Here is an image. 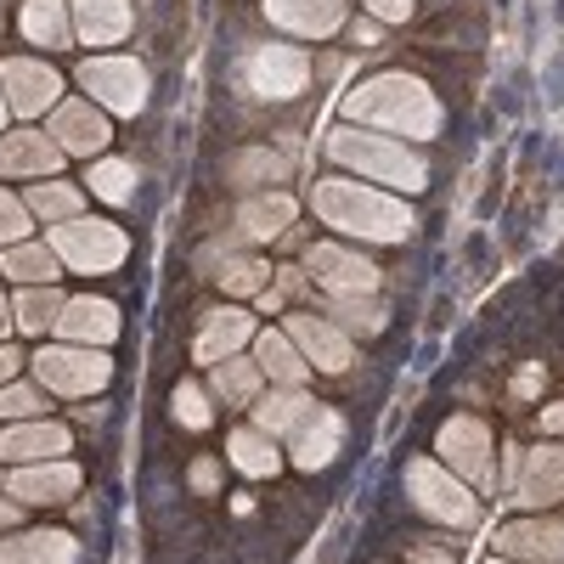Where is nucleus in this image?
Listing matches in <instances>:
<instances>
[{
	"mask_svg": "<svg viewBox=\"0 0 564 564\" xmlns=\"http://www.w3.org/2000/svg\"><path fill=\"white\" fill-rule=\"evenodd\" d=\"M345 113L361 130H384V135H401V141H435L441 124H446L441 97L417 74H372V79H361L345 97Z\"/></svg>",
	"mask_w": 564,
	"mask_h": 564,
	"instance_id": "f257e3e1",
	"label": "nucleus"
},
{
	"mask_svg": "<svg viewBox=\"0 0 564 564\" xmlns=\"http://www.w3.org/2000/svg\"><path fill=\"white\" fill-rule=\"evenodd\" d=\"M311 209L345 231V238H367V243H406L417 231V209L395 193H372V181H345V175H327L316 181Z\"/></svg>",
	"mask_w": 564,
	"mask_h": 564,
	"instance_id": "f03ea898",
	"label": "nucleus"
},
{
	"mask_svg": "<svg viewBox=\"0 0 564 564\" xmlns=\"http://www.w3.org/2000/svg\"><path fill=\"white\" fill-rule=\"evenodd\" d=\"M327 159L356 170L361 181L395 186V193H423V186H430V164H423V153L406 148L401 135H384V130H361V124L327 130Z\"/></svg>",
	"mask_w": 564,
	"mask_h": 564,
	"instance_id": "7ed1b4c3",
	"label": "nucleus"
},
{
	"mask_svg": "<svg viewBox=\"0 0 564 564\" xmlns=\"http://www.w3.org/2000/svg\"><path fill=\"white\" fill-rule=\"evenodd\" d=\"M406 497L441 525H475L480 520V497L468 480H457L446 463L435 457H412L406 463Z\"/></svg>",
	"mask_w": 564,
	"mask_h": 564,
	"instance_id": "20e7f679",
	"label": "nucleus"
},
{
	"mask_svg": "<svg viewBox=\"0 0 564 564\" xmlns=\"http://www.w3.org/2000/svg\"><path fill=\"white\" fill-rule=\"evenodd\" d=\"M243 90L254 102H294L311 90V57L300 52V45H249L243 57Z\"/></svg>",
	"mask_w": 564,
	"mask_h": 564,
	"instance_id": "39448f33",
	"label": "nucleus"
},
{
	"mask_svg": "<svg viewBox=\"0 0 564 564\" xmlns=\"http://www.w3.org/2000/svg\"><path fill=\"white\" fill-rule=\"evenodd\" d=\"M52 249H57V260H63V265H74V271H85V276H102V271L124 265L130 238H124V231H119L113 220L79 215V220L52 226Z\"/></svg>",
	"mask_w": 564,
	"mask_h": 564,
	"instance_id": "423d86ee",
	"label": "nucleus"
},
{
	"mask_svg": "<svg viewBox=\"0 0 564 564\" xmlns=\"http://www.w3.org/2000/svg\"><path fill=\"white\" fill-rule=\"evenodd\" d=\"M34 379H40V390H57V395H97L113 379V361H108V350L63 339V345H45L34 356Z\"/></svg>",
	"mask_w": 564,
	"mask_h": 564,
	"instance_id": "0eeeda50",
	"label": "nucleus"
},
{
	"mask_svg": "<svg viewBox=\"0 0 564 564\" xmlns=\"http://www.w3.org/2000/svg\"><path fill=\"white\" fill-rule=\"evenodd\" d=\"M79 85L90 102H102V113L113 119H130L148 108V68L135 57H85L79 63Z\"/></svg>",
	"mask_w": 564,
	"mask_h": 564,
	"instance_id": "6e6552de",
	"label": "nucleus"
},
{
	"mask_svg": "<svg viewBox=\"0 0 564 564\" xmlns=\"http://www.w3.org/2000/svg\"><path fill=\"white\" fill-rule=\"evenodd\" d=\"M435 452H441V463L452 468V475H457V480H468L475 491L497 486V475H491L497 452H491V430H486V417H468V412L446 417V423H441V435H435Z\"/></svg>",
	"mask_w": 564,
	"mask_h": 564,
	"instance_id": "1a4fd4ad",
	"label": "nucleus"
},
{
	"mask_svg": "<svg viewBox=\"0 0 564 564\" xmlns=\"http://www.w3.org/2000/svg\"><path fill=\"white\" fill-rule=\"evenodd\" d=\"M0 90H7V108L18 119H40L63 102V74L40 57H7L0 63Z\"/></svg>",
	"mask_w": 564,
	"mask_h": 564,
	"instance_id": "9d476101",
	"label": "nucleus"
},
{
	"mask_svg": "<svg viewBox=\"0 0 564 564\" xmlns=\"http://www.w3.org/2000/svg\"><path fill=\"white\" fill-rule=\"evenodd\" d=\"M282 334L300 345V356L311 361V372H350L356 367V345L339 322L311 316V311H289L282 316Z\"/></svg>",
	"mask_w": 564,
	"mask_h": 564,
	"instance_id": "9b49d317",
	"label": "nucleus"
},
{
	"mask_svg": "<svg viewBox=\"0 0 564 564\" xmlns=\"http://www.w3.org/2000/svg\"><path fill=\"white\" fill-rule=\"evenodd\" d=\"M305 276L327 294H379V282H384L379 265L356 249H345V243H316L305 254Z\"/></svg>",
	"mask_w": 564,
	"mask_h": 564,
	"instance_id": "f8f14e48",
	"label": "nucleus"
},
{
	"mask_svg": "<svg viewBox=\"0 0 564 564\" xmlns=\"http://www.w3.org/2000/svg\"><path fill=\"white\" fill-rule=\"evenodd\" d=\"M45 135H52L68 159H97L108 141H113V119L97 102H57Z\"/></svg>",
	"mask_w": 564,
	"mask_h": 564,
	"instance_id": "ddd939ff",
	"label": "nucleus"
},
{
	"mask_svg": "<svg viewBox=\"0 0 564 564\" xmlns=\"http://www.w3.org/2000/svg\"><path fill=\"white\" fill-rule=\"evenodd\" d=\"M79 463L68 457H45V463H18L7 475V491L23 502V508H45V502H68L79 491Z\"/></svg>",
	"mask_w": 564,
	"mask_h": 564,
	"instance_id": "4468645a",
	"label": "nucleus"
},
{
	"mask_svg": "<svg viewBox=\"0 0 564 564\" xmlns=\"http://www.w3.org/2000/svg\"><path fill=\"white\" fill-rule=\"evenodd\" d=\"M119 327H124V316H119L113 300H102V294H74V300L63 305V316H57V339L108 350V345L119 339Z\"/></svg>",
	"mask_w": 564,
	"mask_h": 564,
	"instance_id": "2eb2a0df",
	"label": "nucleus"
},
{
	"mask_svg": "<svg viewBox=\"0 0 564 564\" xmlns=\"http://www.w3.org/2000/svg\"><path fill=\"white\" fill-rule=\"evenodd\" d=\"M254 334H260V327H254V316H249V311L220 305V311H209V316H204V327H198V339H193V361H198V367L231 361V356H243V345H249Z\"/></svg>",
	"mask_w": 564,
	"mask_h": 564,
	"instance_id": "dca6fc26",
	"label": "nucleus"
},
{
	"mask_svg": "<svg viewBox=\"0 0 564 564\" xmlns=\"http://www.w3.org/2000/svg\"><path fill=\"white\" fill-rule=\"evenodd\" d=\"M282 34H300V40H327L345 29V0H265L260 7Z\"/></svg>",
	"mask_w": 564,
	"mask_h": 564,
	"instance_id": "f3484780",
	"label": "nucleus"
},
{
	"mask_svg": "<svg viewBox=\"0 0 564 564\" xmlns=\"http://www.w3.org/2000/svg\"><path fill=\"white\" fill-rule=\"evenodd\" d=\"M564 497V452L547 441L520 457V480H513V508H553Z\"/></svg>",
	"mask_w": 564,
	"mask_h": 564,
	"instance_id": "a211bd4d",
	"label": "nucleus"
},
{
	"mask_svg": "<svg viewBox=\"0 0 564 564\" xmlns=\"http://www.w3.org/2000/svg\"><path fill=\"white\" fill-rule=\"evenodd\" d=\"M74 435L57 417H23L12 430H0V457L7 463H45V457H68Z\"/></svg>",
	"mask_w": 564,
	"mask_h": 564,
	"instance_id": "6ab92c4d",
	"label": "nucleus"
},
{
	"mask_svg": "<svg viewBox=\"0 0 564 564\" xmlns=\"http://www.w3.org/2000/svg\"><path fill=\"white\" fill-rule=\"evenodd\" d=\"M63 148L45 130H12L0 135V175H29V181H52V170H63Z\"/></svg>",
	"mask_w": 564,
	"mask_h": 564,
	"instance_id": "aec40b11",
	"label": "nucleus"
},
{
	"mask_svg": "<svg viewBox=\"0 0 564 564\" xmlns=\"http://www.w3.org/2000/svg\"><path fill=\"white\" fill-rule=\"evenodd\" d=\"M345 446V417L334 406H316L300 430L289 435V452H294V468H305V475H316V468H327L339 457Z\"/></svg>",
	"mask_w": 564,
	"mask_h": 564,
	"instance_id": "412c9836",
	"label": "nucleus"
},
{
	"mask_svg": "<svg viewBox=\"0 0 564 564\" xmlns=\"http://www.w3.org/2000/svg\"><path fill=\"white\" fill-rule=\"evenodd\" d=\"M497 547L508 558H531V564H564V520L531 513V520H513L497 531Z\"/></svg>",
	"mask_w": 564,
	"mask_h": 564,
	"instance_id": "4be33fe9",
	"label": "nucleus"
},
{
	"mask_svg": "<svg viewBox=\"0 0 564 564\" xmlns=\"http://www.w3.org/2000/svg\"><path fill=\"white\" fill-rule=\"evenodd\" d=\"M68 12H74V40L85 45H119L135 29L130 0H68Z\"/></svg>",
	"mask_w": 564,
	"mask_h": 564,
	"instance_id": "5701e85b",
	"label": "nucleus"
},
{
	"mask_svg": "<svg viewBox=\"0 0 564 564\" xmlns=\"http://www.w3.org/2000/svg\"><path fill=\"white\" fill-rule=\"evenodd\" d=\"M79 542L68 531H7L0 536V564H74Z\"/></svg>",
	"mask_w": 564,
	"mask_h": 564,
	"instance_id": "b1692460",
	"label": "nucleus"
},
{
	"mask_svg": "<svg viewBox=\"0 0 564 564\" xmlns=\"http://www.w3.org/2000/svg\"><path fill=\"white\" fill-rule=\"evenodd\" d=\"M249 412H254V430H265V435L276 441V435H294L300 423L316 412V401H311L305 384H276V390H265Z\"/></svg>",
	"mask_w": 564,
	"mask_h": 564,
	"instance_id": "393cba45",
	"label": "nucleus"
},
{
	"mask_svg": "<svg viewBox=\"0 0 564 564\" xmlns=\"http://www.w3.org/2000/svg\"><path fill=\"white\" fill-rule=\"evenodd\" d=\"M294 215H300V204H294V193H254V198H243L238 204V231L249 243H265V238H276L282 226H294Z\"/></svg>",
	"mask_w": 564,
	"mask_h": 564,
	"instance_id": "a878e982",
	"label": "nucleus"
},
{
	"mask_svg": "<svg viewBox=\"0 0 564 564\" xmlns=\"http://www.w3.org/2000/svg\"><path fill=\"white\" fill-rule=\"evenodd\" d=\"M254 361L271 384H305L311 379V361L300 356V345L282 334V327H265V334H254Z\"/></svg>",
	"mask_w": 564,
	"mask_h": 564,
	"instance_id": "bb28decb",
	"label": "nucleus"
},
{
	"mask_svg": "<svg viewBox=\"0 0 564 564\" xmlns=\"http://www.w3.org/2000/svg\"><path fill=\"white\" fill-rule=\"evenodd\" d=\"M57 249L52 243H40V238H23V243H12L7 254H0V276H12V282H23V289H52L57 282Z\"/></svg>",
	"mask_w": 564,
	"mask_h": 564,
	"instance_id": "cd10ccee",
	"label": "nucleus"
},
{
	"mask_svg": "<svg viewBox=\"0 0 564 564\" xmlns=\"http://www.w3.org/2000/svg\"><path fill=\"white\" fill-rule=\"evenodd\" d=\"M18 29L34 45H45V52H63V45L74 40V12H68V0H23Z\"/></svg>",
	"mask_w": 564,
	"mask_h": 564,
	"instance_id": "c85d7f7f",
	"label": "nucleus"
},
{
	"mask_svg": "<svg viewBox=\"0 0 564 564\" xmlns=\"http://www.w3.org/2000/svg\"><path fill=\"white\" fill-rule=\"evenodd\" d=\"M226 457L238 463V475H249V480H271L276 468H282V452H276V441L265 435V430H231L226 435Z\"/></svg>",
	"mask_w": 564,
	"mask_h": 564,
	"instance_id": "c756f323",
	"label": "nucleus"
},
{
	"mask_svg": "<svg viewBox=\"0 0 564 564\" xmlns=\"http://www.w3.org/2000/svg\"><path fill=\"white\" fill-rule=\"evenodd\" d=\"M215 395L226 401V406H254L260 395H265V372H260V361H243V356H231V361H215Z\"/></svg>",
	"mask_w": 564,
	"mask_h": 564,
	"instance_id": "7c9ffc66",
	"label": "nucleus"
},
{
	"mask_svg": "<svg viewBox=\"0 0 564 564\" xmlns=\"http://www.w3.org/2000/svg\"><path fill=\"white\" fill-rule=\"evenodd\" d=\"M23 204H29V215L52 220V226H63V220H79V215H85V193H79V186H68V181H40V186H29Z\"/></svg>",
	"mask_w": 564,
	"mask_h": 564,
	"instance_id": "2f4dec72",
	"label": "nucleus"
},
{
	"mask_svg": "<svg viewBox=\"0 0 564 564\" xmlns=\"http://www.w3.org/2000/svg\"><path fill=\"white\" fill-rule=\"evenodd\" d=\"M63 294H57V282L52 289H18L12 294V316H18V334H52L57 316H63Z\"/></svg>",
	"mask_w": 564,
	"mask_h": 564,
	"instance_id": "473e14b6",
	"label": "nucleus"
},
{
	"mask_svg": "<svg viewBox=\"0 0 564 564\" xmlns=\"http://www.w3.org/2000/svg\"><path fill=\"white\" fill-rule=\"evenodd\" d=\"M135 181H141V170L130 164V159H90V170H85V186L97 193L102 204H130L135 198Z\"/></svg>",
	"mask_w": 564,
	"mask_h": 564,
	"instance_id": "72a5a7b5",
	"label": "nucleus"
},
{
	"mask_svg": "<svg viewBox=\"0 0 564 564\" xmlns=\"http://www.w3.org/2000/svg\"><path fill=\"white\" fill-rule=\"evenodd\" d=\"M215 282H220L226 294H238V300H254V294H265L271 265H265L260 254H226V260L215 265Z\"/></svg>",
	"mask_w": 564,
	"mask_h": 564,
	"instance_id": "f704fd0d",
	"label": "nucleus"
},
{
	"mask_svg": "<svg viewBox=\"0 0 564 564\" xmlns=\"http://www.w3.org/2000/svg\"><path fill=\"white\" fill-rule=\"evenodd\" d=\"M327 322H339L345 334H379L384 305L372 294H327Z\"/></svg>",
	"mask_w": 564,
	"mask_h": 564,
	"instance_id": "c9c22d12",
	"label": "nucleus"
},
{
	"mask_svg": "<svg viewBox=\"0 0 564 564\" xmlns=\"http://www.w3.org/2000/svg\"><path fill=\"white\" fill-rule=\"evenodd\" d=\"M170 412H175V423L181 430H209L215 423V412H209V395L186 379V384H175V395H170Z\"/></svg>",
	"mask_w": 564,
	"mask_h": 564,
	"instance_id": "e433bc0d",
	"label": "nucleus"
},
{
	"mask_svg": "<svg viewBox=\"0 0 564 564\" xmlns=\"http://www.w3.org/2000/svg\"><path fill=\"white\" fill-rule=\"evenodd\" d=\"M0 417H12V423H23V417H45V390H40V384H23V379L0 384Z\"/></svg>",
	"mask_w": 564,
	"mask_h": 564,
	"instance_id": "4c0bfd02",
	"label": "nucleus"
},
{
	"mask_svg": "<svg viewBox=\"0 0 564 564\" xmlns=\"http://www.w3.org/2000/svg\"><path fill=\"white\" fill-rule=\"evenodd\" d=\"M231 175H238V181H289V159H282V153H271V148H254V153H243L238 164H231Z\"/></svg>",
	"mask_w": 564,
	"mask_h": 564,
	"instance_id": "58836bf2",
	"label": "nucleus"
},
{
	"mask_svg": "<svg viewBox=\"0 0 564 564\" xmlns=\"http://www.w3.org/2000/svg\"><path fill=\"white\" fill-rule=\"evenodd\" d=\"M29 226H34L29 204H23L18 193H7V186H0V249L23 243V238H29Z\"/></svg>",
	"mask_w": 564,
	"mask_h": 564,
	"instance_id": "ea45409f",
	"label": "nucleus"
},
{
	"mask_svg": "<svg viewBox=\"0 0 564 564\" xmlns=\"http://www.w3.org/2000/svg\"><path fill=\"white\" fill-rule=\"evenodd\" d=\"M271 282H276V289H265V294H260V305H265V311H282L289 300H300V294L311 289L305 265H282V271H271Z\"/></svg>",
	"mask_w": 564,
	"mask_h": 564,
	"instance_id": "a19ab883",
	"label": "nucleus"
},
{
	"mask_svg": "<svg viewBox=\"0 0 564 564\" xmlns=\"http://www.w3.org/2000/svg\"><path fill=\"white\" fill-rule=\"evenodd\" d=\"M361 7L379 18V23H406L412 18V0H361Z\"/></svg>",
	"mask_w": 564,
	"mask_h": 564,
	"instance_id": "79ce46f5",
	"label": "nucleus"
},
{
	"mask_svg": "<svg viewBox=\"0 0 564 564\" xmlns=\"http://www.w3.org/2000/svg\"><path fill=\"white\" fill-rule=\"evenodd\" d=\"M193 491H204V497L220 491V463H215V457H198V463H193Z\"/></svg>",
	"mask_w": 564,
	"mask_h": 564,
	"instance_id": "37998d69",
	"label": "nucleus"
},
{
	"mask_svg": "<svg viewBox=\"0 0 564 564\" xmlns=\"http://www.w3.org/2000/svg\"><path fill=\"white\" fill-rule=\"evenodd\" d=\"M18 372H23V350L12 339H0V384H12Z\"/></svg>",
	"mask_w": 564,
	"mask_h": 564,
	"instance_id": "c03bdc74",
	"label": "nucleus"
},
{
	"mask_svg": "<svg viewBox=\"0 0 564 564\" xmlns=\"http://www.w3.org/2000/svg\"><path fill=\"white\" fill-rule=\"evenodd\" d=\"M7 531H23V508H18V497H0V536Z\"/></svg>",
	"mask_w": 564,
	"mask_h": 564,
	"instance_id": "a18cd8bd",
	"label": "nucleus"
},
{
	"mask_svg": "<svg viewBox=\"0 0 564 564\" xmlns=\"http://www.w3.org/2000/svg\"><path fill=\"white\" fill-rule=\"evenodd\" d=\"M536 423H542L547 435H564V401H558V406H547V412H542Z\"/></svg>",
	"mask_w": 564,
	"mask_h": 564,
	"instance_id": "49530a36",
	"label": "nucleus"
},
{
	"mask_svg": "<svg viewBox=\"0 0 564 564\" xmlns=\"http://www.w3.org/2000/svg\"><path fill=\"white\" fill-rule=\"evenodd\" d=\"M412 564H457V558H452L446 547H417V553H412Z\"/></svg>",
	"mask_w": 564,
	"mask_h": 564,
	"instance_id": "de8ad7c7",
	"label": "nucleus"
},
{
	"mask_svg": "<svg viewBox=\"0 0 564 564\" xmlns=\"http://www.w3.org/2000/svg\"><path fill=\"white\" fill-rule=\"evenodd\" d=\"M12 327H18V316H12V300H0V339H12Z\"/></svg>",
	"mask_w": 564,
	"mask_h": 564,
	"instance_id": "09e8293b",
	"label": "nucleus"
},
{
	"mask_svg": "<svg viewBox=\"0 0 564 564\" xmlns=\"http://www.w3.org/2000/svg\"><path fill=\"white\" fill-rule=\"evenodd\" d=\"M536 384H542V372H536V367H525V372H520V395H531Z\"/></svg>",
	"mask_w": 564,
	"mask_h": 564,
	"instance_id": "8fccbe9b",
	"label": "nucleus"
},
{
	"mask_svg": "<svg viewBox=\"0 0 564 564\" xmlns=\"http://www.w3.org/2000/svg\"><path fill=\"white\" fill-rule=\"evenodd\" d=\"M7 113H12V108H7V90H0V130H7Z\"/></svg>",
	"mask_w": 564,
	"mask_h": 564,
	"instance_id": "3c124183",
	"label": "nucleus"
},
{
	"mask_svg": "<svg viewBox=\"0 0 564 564\" xmlns=\"http://www.w3.org/2000/svg\"><path fill=\"white\" fill-rule=\"evenodd\" d=\"M0 491H7V468H0Z\"/></svg>",
	"mask_w": 564,
	"mask_h": 564,
	"instance_id": "603ef678",
	"label": "nucleus"
},
{
	"mask_svg": "<svg viewBox=\"0 0 564 564\" xmlns=\"http://www.w3.org/2000/svg\"><path fill=\"white\" fill-rule=\"evenodd\" d=\"M486 564H513V558H486Z\"/></svg>",
	"mask_w": 564,
	"mask_h": 564,
	"instance_id": "864d4df0",
	"label": "nucleus"
}]
</instances>
